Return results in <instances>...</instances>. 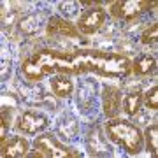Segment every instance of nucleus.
Masks as SVG:
<instances>
[{
	"label": "nucleus",
	"mask_w": 158,
	"mask_h": 158,
	"mask_svg": "<svg viewBox=\"0 0 158 158\" xmlns=\"http://www.w3.org/2000/svg\"><path fill=\"white\" fill-rule=\"evenodd\" d=\"M76 74L95 72L102 77H125L132 70V62L118 53H104L97 49H81L70 56Z\"/></svg>",
	"instance_id": "nucleus-1"
},
{
	"label": "nucleus",
	"mask_w": 158,
	"mask_h": 158,
	"mask_svg": "<svg viewBox=\"0 0 158 158\" xmlns=\"http://www.w3.org/2000/svg\"><path fill=\"white\" fill-rule=\"evenodd\" d=\"M107 137L118 146H121L128 155H139L144 146V135L134 123L128 119H116L111 118L106 125Z\"/></svg>",
	"instance_id": "nucleus-2"
},
{
	"label": "nucleus",
	"mask_w": 158,
	"mask_h": 158,
	"mask_svg": "<svg viewBox=\"0 0 158 158\" xmlns=\"http://www.w3.org/2000/svg\"><path fill=\"white\" fill-rule=\"evenodd\" d=\"M67 53H58L53 49H42L32 56L25 58L21 63V70L28 81H40L44 76H51L56 72V67L60 60L65 58Z\"/></svg>",
	"instance_id": "nucleus-3"
},
{
	"label": "nucleus",
	"mask_w": 158,
	"mask_h": 158,
	"mask_svg": "<svg viewBox=\"0 0 158 158\" xmlns=\"http://www.w3.org/2000/svg\"><path fill=\"white\" fill-rule=\"evenodd\" d=\"M34 148L42 153L46 158H77L79 156L77 151H74L72 148L62 144L53 134L37 135L34 141Z\"/></svg>",
	"instance_id": "nucleus-4"
},
{
	"label": "nucleus",
	"mask_w": 158,
	"mask_h": 158,
	"mask_svg": "<svg viewBox=\"0 0 158 158\" xmlns=\"http://www.w3.org/2000/svg\"><path fill=\"white\" fill-rule=\"evenodd\" d=\"M151 2H144V0H121V2H114L109 12L111 16L116 19H125V21H134L135 18L141 16V12L149 9Z\"/></svg>",
	"instance_id": "nucleus-5"
},
{
	"label": "nucleus",
	"mask_w": 158,
	"mask_h": 158,
	"mask_svg": "<svg viewBox=\"0 0 158 158\" xmlns=\"http://www.w3.org/2000/svg\"><path fill=\"white\" fill-rule=\"evenodd\" d=\"M106 18H107V12H106L104 7L91 6L90 9L81 12V16L77 19V30L85 35L95 34L97 30L106 23Z\"/></svg>",
	"instance_id": "nucleus-6"
},
{
	"label": "nucleus",
	"mask_w": 158,
	"mask_h": 158,
	"mask_svg": "<svg viewBox=\"0 0 158 158\" xmlns=\"http://www.w3.org/2000/svg\"><path fill=\"white\" fill-rule=\"evenodd\" d=\"M49 127V119L42 113L35 111H25L18 119V130L27 134V135H37L40 132H44Z\"/></svg>",
	"instance_id": "nucleus-7"
},
{
	"label": "nucleus",
	"mask_w": 158,
	"mask_h": 158,
	"mask_svg": "<svg viewBox=\"0 0 158 158\" xmlns=\"http://www.w3.org/2000/svg\"><path fill=\"white\" fill-rule=\"evenodd\" d=\"M102 107L107 118H116L121 111V91L116 86H106L102 91Z\"/></svg>",
	"instance_id": "nucleus-8"
},
{
	"label": "nucleus",
	"mask_w": 158,
	"mask_h": 158,
	"mask_svg": "<svg viewBox=\"0 0 158 158\" xmlns=\"http://www.w3.org/2000/svg\"><path fill=\"white\" fill-rule=\"evenodd\" d=\"M28 141L23 139L19 135H14L11 139H2V151H0V156L6 158H23V156H28Z\"/></svg>",
	"instance_id": "nucleus-9"
},
{
	"label": "nucleus",
	"mask_w": 158,
	"mask_h": 158,
	"mask_svg": "<svg viewBox=\"0 0 158 158\" xmlns=\"http://www.w3.org/2000/svg\"><path fill=\"white\" fill-rule=\"evenodd\" d=\"M48 34L49 35H60V37H79L77 27H74V23H70L65 18L53 16L48 21Z\"/></svg>",
	"instance_id": "nucleus-10"
},
{
	"label": "nucleus",
	"mask_w": 158,
	"mask_h": 158,
	"mask_svg": "<svg viewBox=\"0 0 158 158\" xmlns=\"http://www.w3.org/2000/svg\"><path fill=\"white\" fill-rule=\"evenodd\" d=\"M51 90H53V93L56 97L65 98V97H69L72 93L74 85L67 74H58V76H53L51 77Z\"/></svg>",
	"instance_id": "nucleus-11"
},
{
	"label": "nucleus",
	"mask_w": 158,
	"mask_h": 158,
	"mask_svg": "<svg viewBox=\"0 0 158 158\" xmlns=\"http://www.w3.org/2000/svg\"><path fill=\"white\" fill-rule=\"evenodd\" d=\"M156 69V60L151 55H141L132 62V70L135 76H149Z\"/></svg>",
	"instance_id": "nucleus-12"
},
{
	"label": "nucleus",
	"mask_w": 158,
	"mask_h": 158,
	"mask_svg": "<svg viewBox=\"0 0 158 158\" xmlns=\"http://www.w3.org/2000/svg\"><path fill=\"white\" fill-rule=\"evenodd\" d=\"M142 107V91L134 90L128 91L123 98V111L127 116H135Z\"/></svg>",
	"instance_id": "nucleus-13"
},
{
	"label": "nucleus",
	"mask_w": 158,
	"mask_h": 158,
	"mask_svg": "<svg viewBox=\"0 0 158 158\" xmlns=\"http://www.w3.org/2000/svg\"><path fill=\"white\" fill-rule=\"evenodd\" d=\"M146 137V148L151 153V156H156L158 153V125H149L144 132Z\"/></svg>",
	"instance_id": "nucleus-14"
},
{
	"label": "nucleus",
	"mask_w": 158,
	"mask_h": 158,
	"mask_svg": "<svg viewBox=\"0 0 158 158\" xmlns=\"http://www.w3.org/2000/svg\"><path fill=\"white\" fill-rule=\"evenodd\" d=\"M156 37H158V25L156 23H153L149 28H146L141 34V42L142 44H146V46L155 44V42H156Z\"/></svg>",
	"instance_id": "nucleus-15"
},
{
	"label": "nucleus",
	"mask_w": 158,
	"mask_h": 158,
	"mask_svg": "<svg viewBox=\"0 0 158 158\" xmlns=\"http://www.w3.org/2000/svg\"><path fill=\"white\" fill-rule=\"evenodd\" d=\"M146 106L153 111H156L158 109V86L155 85L151 90L146 91Z\"/></svg>",
	"instance_id": "nucleus-16"
},
{
	"label": "nucleus",
	"mask_w": 158,
	"mask_h": 158,
	"mask_svg": "<svg viewBox=\"0 0 158 158\" xmlns=\"http://www.w3.org/2000/svg\"><path fill=\"white\" fill-rule=\"evenodd\" d=\"M11 125V109L2 107V128H0V139H6L7 128Z\"/></svg>",
	"instance_id": "nucleus-17"
},
{
	"label": "nucleus",
	"mask_w": 158,
	"mask_h": 158,
	"mask_svg": "<svg viewBox=\"0 0 158 158\" xmlns=\"http://www.w3.org/2000/svg\"><path fill=\"white\" fill-rule=\"evenodd\" d=\"M11 72V62L9 60H2V79H7Z\"/></svg>",
	"instance_id": "nucleus-18"
}]
</instances>
